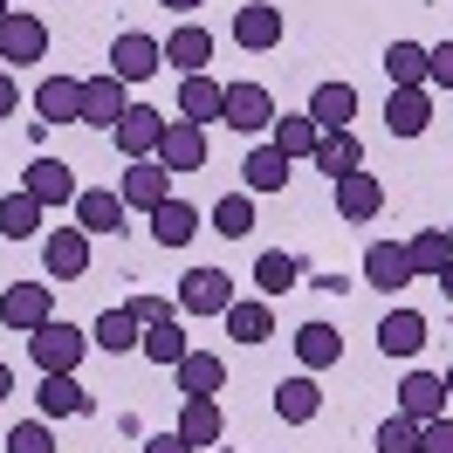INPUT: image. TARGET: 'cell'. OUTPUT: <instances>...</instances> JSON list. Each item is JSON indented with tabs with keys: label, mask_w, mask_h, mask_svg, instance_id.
Segmentation results:
<instances>
[{
	"label": "cell",
	"mask_w": 453,
	"mask_h": 453,
	"mask_svg": "<svg viewBox=\"0 0 453 453\" xmlns=\"http://www.w3.org/2000/svg\"><path fill=\"white\" fill-rule=\"evenodd\" d=\"M28 357L42 365V378H49V371H76V365L89 357V330H76V323L49 316V323L28 337Z\"/></svg>",
	"instance_id": "6da1fadb"
},
{
	"label": "cell",
	"mask_w": 453,
	"mask_h": 453,
	"mask_svg": "<svg viewBox=\"0 0 453 453\" xmlns=\"http://www.w3.org/2000/svg\"><path fill=\"white\" fill-rule=\"evenodd\" d=\"M42 56H49V21L7 7V14H0V69H28V62H42Z\"/></svg>",
	"instance_id": "7a4b0ae2"
},
{
	"label": "cell",
	"mask_w": 453,
	"mask_h": 453,
	"mask_svg": "<svg viewBox=\"0 0 453 453\" xmlns=\"http://www.w3.org/2000/svg\"><path fill=\"white\" fill-rule=\"evenodd\" d=\"M49 316H56V288L49 282H7L0 288V323H7L14 337H35Z\"/></svg>",
	"instance_id": "3957f363"
},
{
	"label": "cell",
	"mask_w": 453,
	"mask_h": 453,
	"mask_svg": "<svg viewBox=\"0 0 453 453\" xmlns=\"http://www.w3.org/2000/svg\"><path fill=\"white\" fill-rule=\"evenodd\" d=\"M158 69H165V42H158V35L124 28L111 42V76H117V83H151Z\"/></svg>",
	"instance_id": "277c9868"
},
{
	"label": "cell",
	"mask_w": 453,
	"mask_h": 453,
	"mask_svg": "<svg viewBox=\"0 0 453 453\" xmlns=\"http://www.w3.org/2000/svg\"><path fill=\"white\" fill-rule=\"evenodd\" d=\"M42 268H49V282H83L89 275V234L76 220L49 226V234H42Z\"/></svg>",
	"instance_id": "5b68a950"
},
{
	"label": "cell",
	"mask_w": 453,
	"mask_h": 453,
	"mask_svg": "<svg viewBox=\"0 0 453 453\" xmlns=\"http://www.w3.org/2000/svg\"><path fill=\"white\" fill-rule=\"evenodd\" d=\"M165 124H172V117H165V111H151V104H131V111L117 117L111 144L124 151V165H131V158H158V138H165Z\"/></svg>",
	"instance_id": "8992f818"
},
{
	"label": "cell",
	"mask_w": 453,
	"mask_h": 453,
	"mask_svg": "<svg viewBox=\"0 0 453 453\" xmlns=\"http://www.w3.org/2000/svg\"><path fill=\"white\" fill-rule=\"evenodd\" d=\"M226 303H234L226 268H186L179 275V310L186 316H226Z\"/></svg>",
	"instance_id": "52a82bcc"
},
{
	"label": "cell",
	"mask_w": 453,
	"mask_h": 453,
	"mask_svg": "<svg viewBox=\"0 0 453 453\" xmlns=\"http://www.w3.org/2000/svg\"><path fill=\"white\" fill-rule=\"evenodd\" d=\"M234 49H248V56H268V49H282V7H268V0H248V7H234Z\"/></svg>",
	"instance_id": "ba28073f"
},
{
	"label": "cell",
	"mask_w": 453,
	"mask_h": 453,
	"mask_svg": "<svg viewBox=\"0 0 453 453\" xmlns=\"http://www.w3.org/2000/svg\"><path fill=\"white\" fill-rule=\"evenodd\" d=\"M117 193H124V206L151 213V206H165V199H172V172L158 165V158H131V165L117 172Z\"/></svg>",
	"instance_id": "9c48e42d"
},
{
	"label": "cell",
	"mask_w": 453,
	"mask_h": 453,
	"mask_svg": "<svg viewBox=\"0 0 453 453\" xmlns=\"http://www.w3.org/2000/svg\"><path fill=\"white\" fill-rule=\"evenodd\" d=\"M124 111H131V83H117L111 69H104V76H83V124L89 131H117Z\"/></svg>",
	"instance_id": "30bf717a"
},
{
	"label": "cell",
	"mask_w": 453,
	"mask_h": 453,
	"mask_svg": "<svg viewBox=\"0 0 453 453\" xmlns=\"http://www.w3.org/2000/svg\"><path fill=\"white\" fill-rule=\"evenodd\" d=\"M220 124H226V131H268V124H275V96H268V83H226Z\"/></svg>",
	"instance_id": "8fae6325"
},
{
	"label": "cell",
	"mask_w": 453,
	"mask_h": 453,
	"mask_svg": "<svg viewBox=\"0 0 453 453\" xmlns=\"http://www.w3.org/2000/svg\"><path fill=\"white\" fill-rule=\"evenodd\" d=\"M124 213H131V206H124L117 186H83V193H76V226H83L89 241H96V234H124Z\"/></svg>",
	"instance_id": "7c38bea8"
},
{
	"label": "cell",
	"mask_w": 453,
	"mask_h": 453,
	"mask_svg": "<svg viewBox=\"0 0 453 453\" xmlns=\"http://www.w3.org/2000/svg\"><path fill=\"white\" fill-rule=\"evenodd\" d=\"M330 193H337V220H350V226H365V220L385 213V186H378L371 172H343Z\"/></svg>",
	"instance_id": "4fadbf2b"
},
{
	"label": "cell",
	"mask_w": 453,
	"mask_h": 453,
	"mask_svg": "<svg viewBox=\"0 0 453 453\" xmlns=\"http://www.w3.org/2000/svg\"><path fill=\"white\" fill-rule=\"evenodd\" d=\"M21 193H35L42 206H76V165H62V158H35L28 172H21Z\"/></svg>",
	"instance_id": "5bb4252c"
},
{
	"label": "cell",
	"mask_w": 453,
	"mask_h": 453,
	"mask_svg": "<svg viewBox=\"0 0 453 453\" xmlns=\"http://www.w3.org/2000/svg\"><path fill=\"white\" fill-rule=\"evenodd\" d=\"M392 412H405V419H419V426L440 419V412H447V378H440V371H405Z\"/></svg>",
	"instance_id": "9a60e30c"
},
{
	"label": "cell",
	"mask_w": 453,
	"mask_h": 453,
	"mask_svg": "<svg viewBox=\"0 0 453 453\" xmlns=\"http://www.w3.org/2000/svg\"><path fill=\"white\" fill-rule=\"evenodd\" d=\"M158 165H165V172H199V165H206V124L172 117L165 138H158Z\"/></svg>",
	"instance_id": "2e32d148"
},
{
	"label": "cell",
	"mask_w": 453,
	"mask_h": 453,
	"mask_svg": "<svg viewBox=\"0 0 453 453\" xmlns=\"http://www.w3.org/2000/svg\"><path fill=\"white\" fill-rule=\"evenodd\" d=\"M220 323H226V337H234V343H248V350L275 337V310H268V296H234Z\"/></svg>",
	"instance_id": "e0dca14e"
},
{
	"label": "cell",
	"mask_w": 453,
	"mask_h": 453,
	"mask_svg": "<svg viewBox=\"0 0 453 453\" xmlns=\"http://www.w3.org/2000/svg\"><path fill=\"white\" fill-rule=\"evenodd\" d=\"M35 117L42 124H83V83L76 76H42L35 83Z\"/></svg>",
	"instance_id": "ac0fdd59"
},
{
	"label": "cell",
	"mask_w": 453,
	"mask_h": 453,
	"mask_svg": "<svg viewBox=\"0 0 453 453\" xmlns=\"http://www.w3.org/2000/svg\"><path fill=\"white\" fill-rule=\"evenodd\" d=\"M303 111H310L316 131H350V117H357V89L330 76V83H316V89H310V104H303Z\"/></svg>",
	"instance_id": "d6986e66"
},
{
	"label": "cell",
	"mask_w": 453,
	"mask_h": 453,
	"mask_svg": "<svg viewBox=\"0 0 453 453\" xmlns=\"http://www.w3.org/2000/svg\"><path fill=\"white\" fill-rule=\"evenodd\" d=\"M378 350L398 357V365H412V357L426 350V316L419 310H385V323H378Z\"/></svg>",
	"instance_id": "ffe728a7"
},
{
	"label": "cell",
	"mask_w": 453,
	"mask_h": 453,
	"mask_svg": "<svg viewBox=\"0 0 453 453\" xmlns=\"http://www.w3.org/2000/svg\"><path fill=\"white\" fill-rule=\"evenodd\" d=\"M165 62L179 76H206V62H213V28H199V21H179L165 35Z\"/></svg>",
	"instance_id": "44dd1931"
},
{
	"label": "cell",
	"mask_w": 453,
	"mask_h": 453,
	"mask_svg": "<svg viewBox=\"0 0 453 453\" xmlns=\"http://www.w3.org/2000/svg\"><path fill=\"white\" fill-rule=\"evenodd\" d=\"M365 282L398 296V288H412V261H405V241H371L365 248Z\"/></svg>",
	"instance_id": "7402d4cb"
},
{
	"label": "cell",
	"mask_w": 453,
	"mask_h": 453,
	"mask_svg": "<svg viewBox=\"0 0 453 453\" xmlns=\"http://www.w3.org/2000/svg\"><path fill=\"white\" fill-rule=\"evenodd\" d=\"M316 412H323V385H316V371H296V378L275 385V419H282V426H310Z\"/></svg>",
	"instance_id": "603a6c76"
},
{
	"label": "cell",
	"mask_w": 453,
	"mask_h": 453,
	"mask_svg": "<svg viewBox=\"0 0 453 453\" xmlns=\"http://www.w3.org/2000/svg\"><path fill=\"white\" fill-rule=\"evenodd\" d=\"M35 405H42V419H76V412H89V392L76 371H49L35 385Z\"/></svg>",
	"instance_id": "cb8c5ba5"
},
{
	"label": "cell",
	"mask_w": 453,
	"mask_h": 453,
	"mask_svg": "<svg viewBox=\"0 0 453 453\" xmlns=\"http://www.w3.org/2000/svg\"><path fill=\"white\" fill-rule=\"evenodd\" d=\"M433 124V89H392L385 96V131L392 138H426Z\"/></svg>",
	"instance_id": "d4e9b609"
},
{
	"label": "cell",
	"mask_w": 453,
	"mask_h": 453,
	"mask_svg": "<svg viewBox=\"0 0 453 453\" xmlns=\"http://www.w3.org/2000/svg\"><path fill=\"white\" fill-rule=\"evenodd\" d=\"M310 165L337 186L343 172H365V144H357V131H323L316 138V151H310Z\"/></svg>",
	"instance_id": "484cf974"
},
{
	"label": "cell",
	"mask_w": 453,
	"mask_h": 453,
	"mask_svg": "<svg viewBox=\"0 0 453 453\" xmlns=\"http://www.w3.org/2000/svg\"><path fill=\"white\" fill-rule=\"evenodd\" d=\"M226 111V83H213V76H179V111L186 124H220Z\"/></svg>",
	"instance_id": "4316f807"
},
{
	"label": "cell",
	"mask_w": 453,
	"mask_h": 453,
	"mask_svg": "<svg viewBox=\"0 0 453 453\" xmlns=\"http://www.w3.org/2000/svg\"><path fill=\"white\" fill-rule=\"evenodd\" d=\"M288 343H296L303 371H330V365H343V337H337V323H323V316H316V323H303Z\"/></svg>",
	"instance_id": "83f0119b"
},
{
	"label": "cell",
	"mask_w": 453,
	"mask_h": 453,
	"mask_svg": "<svg viewBox=\"0 0 453 453\" xmlns=\"http://www.w3.org/2000/svg\"><path fill=\"white\" fill-rule=\"evenodd\" d=\"M172 378H179V392H186V398H220L226 365L213 357V350H186V357L172 365Z\"/></svg>",
	"instance_id": "f1b7e54d"
},
{
	"label": "cell",
	"mask_w": 453,
	"mask_h": 453,
	"mask_svg": "<svg viewBox=\"0 0 453 453\" xmlns=\"http://www.w3.org/2000/svg\"><path fill=\"white\" fill-rule=\"evenodd\" d=\"M144 220H151V241H158V248H186L199 234V206L193 199H165V206H151Z\"/></svg>",
	"instance_id": "f546056e"
},
{
	"label": "cell",
	"mask_w": 453,
	"mask_h": 453,
	"mask_svg": "<svg viewBox=\"0 0 453 453\" xmlns=\"http://www.w3.org/2000/svg\"><path fill=\"white\" fill-rule=\"evenodd\" d=\"M405 261H412V282H440V268L453 261L447 226H419V234L405 241Z\"/></svg>",
	"instance_id": "4dcf8cb0"
},
{
	"label": "cell",
	"mask_w": 453,
	"mask_h": 453,
	"mask_svg": "<svg viewBox=\"0 0 453 453\" xmlns=\"http://www.w3.org/2000/svg\"><path fill=\"white\" fill-rule=\"evenodd\" d=\"M89 343H96V350H111V357H124V350H138V343H144V323L117 303V310H104L96 323H89Z\"/></svg>",
	"instance_id": "1f68e13d"
},
{
	"label": "cell",
	"mask_w": 453,
	"mask_h": 453,
	"mask_svg": "<svg viewBox=\"0 0 453 453\" xmlns=\"http://www.w3.org/2000/svg\"><path fill=\"white\" fill-rule=\"evenodd\" d=\"M316 138H323V131L310 124V111H275V124H268V144L282 151L288 165H296V158H310Z\"/></svg>",
	"instance_id": "d6a6232c"
},
{
	"label": "cell",
	"mask_w": 453,
	"mask_h": 453,
	"mask_svg": "<svg viewBox=\"0 0 453 453\" xmlns=\"http://www.w3.org/2000/svg\"><path fill=\"white\" fill-rule=\"evenodd\" d=\"M172 433H179V440H186V447H213V440H220L226 433V419H220V405H213V398H186V405H179V426H172Z\"/></svg>",
	"instance_id": "836d02e7"
},
{
	"label": "cell",
	"mask_w": 453,
	"mask_h": 453,
	"mask_svg": "<svg viewBox=\"0 0 453 453\" xmlns=\"http://www.w3.org/2000/svg\"><path fill=\"white\" fill-rule=\"evenodd\" d=\"M42 213H49V206L35 193H21V186L0 193V241H35V234H42Z\"/></svg>",
	"instance_id": "e575fe53"
},
{
	"label": "cell",
	"mask_w": 453,
	"mask_h": 453,
	"mask_svg": "<svg viewBox=\"0 0 453 453\" xmlns=\"http://www.w3.org/2000/svg\"><path fill=\"white\" fill-rule=\"evenodd\" d=\"M241 186H248V193H282L288 186V158L275 151V144H255V151L241 158Z\"/></svg>",
	"instance_id": "d590c367"
},
{
	"label": "cell",
	"mask_w": 453,
	"mask_h": 453,
	"mask_svg": "<svg viewBox=\"0 0 453 453\" xmlns=\"http://www.w3.org/2000/svg\"><path fill=\"white\" fill-rule=\"evenodd\" d=\"M186 350H193V337H186V323H179V316L151 323V330H144V343H138V357H151V365H165V371L179 365Z\"/></svg>",
	"instance_id": "8d00e7d4"
},
{
	"label": "cell",
	"mask_w": 453,
	"mask_h": 453,
	"mask_svg": "<svg viewBox=\"0 0 453 453\" xmlns=\"http://www.w3.org/2000/svg\"><path fill=\"white\" fill-rule=\"evenodd\" d=\"M206 220H213V234H220V241H248V234H255V193H226Z\"/></svg>",
	"instance_id": "74e56055"
},
{
	"label": "cell",
	"mask_w": 453,
	"mask_h": 453,
	"mask_svg": "<svg viewBox=\"0 0 453 453\" xmlns=\"http://www.w3.org/2000/svg\"><path fill=\"white\" fill-rule=\"evenodd\" d=\"M385 76H392V89H426V42H392Z\"/></svg>",
	"instance_id": "f35d334b"
},
{
	"label": "cell",
	"mask_w": 453,
	"mask_h": 453,
	"mask_svg": "<svg viewBox=\"0 0 453 453\" xmlns=\"http://www.w3.org/2000/svg\"><path fill=\"white\" fill-rule=\"evenodd\" d=\"M296 275H303V261L282 255V248H268V255L255 261V288H261V296H282V288H296Z\"/></svg>",
	"instance_id": "ab89813d"
},
{
	"label": "cell",
	"mask_w": 453,
	"mask_h": 453,
	"mask_svg": "<svg viewBox=\"0 0 453 453\" xmlns=\"http://www.w3.org/2000/svg\"><path fill=\"white\" fill-rule=\"evenodd\" d=\"M371 447L378 453H419V419H405V412H392V419L371 433Z\"/></svg>",
	"instance_id": "60d3db41"
},
{
	"label": "cell",
	"mask_w": 453,
	"mask_h": 453,
	"mask_svg": "<svg viewBox=\"0 0 453 453\" xmlns=\"http://www.w3.org/2000/svg\"><path fill=\"white\" fill-rule=\"evenodd\" d=\"M7 453H56V433H49V419H21L14 433H7Z\"/></svg>",
	"instance_id": "b9f144b4"
},
{
	"label": "cell",
	"mask_w": 453,
	"mask_h": 453,
	"mask_svg": "<svg viewBox=\"0 0 453 453\" xmlns=\"http://www.w3.org/2000/svg\"><path fill=\"white\" fill-rule=\"evenodd\" d=\"M426 89H453V42L426 49Z\"/></svg>",
	"instance_id": "7bdbcfd3"
},
{
	"label": "cell",
	"mask_w": 453,
	"mask_h": 453,
	"mask_svg": "<svg viewBox=\"0 0 453 453\" xmlns=\"http://www.w3.org/2000/svg\"><path fill=\"white\" fill-rule=\"evenodd\" d=\"M419 453H453V419H447V412L419 426Z\"/></svg>",
	"instance_id": "ee69618b"
},
{
	"label": "cell",
	"mask_w": 453,
	"mask_h": 453,
	"mask_svg": "<svg viewBox=\"0 0 453 453\" xmlns=\"http://www.w3.org/2000/svg\"><path fill=\"white\" fill-rule=\"evenodd\" d=\"M124 310H131V316L144 323V330H151V323H165V316H172V303H165V296H131Z\"/></svg>",
	"instance_id": "f6af8a7d"
},
{
	"label": "cell",
	"mask_w": 453,
	"mask_h": 453,
	"mask_svg": "<svg viewBox=\"0 0 453 453\" xmlns=\"http://www.w3.org/2000/svg\"><path fill=\"white\" fill-rule=\"evenodd\" d=\"M21 111V83H14V69H0V124Z\"/></svg>",
	"instance_id": "bcb514c9"
},
{
	"label": "cell",
	"mask_w": 453,
	"mask_h": 453,
	"mask_svg": "<svg viewBox=\"0 0 453 453\" xmlns=\"http://www.w3.org/2000/svg\"><path fill=\"white\" fill-rule=\"evenodd\" d=\"M144 453H193V447H186L179 433H151V440H144Z\"/></svg>",
	"instance_id": "7dc6e473"
},
{
	"label": "cell",
	"mask_w": 453,
	"mask_h": 453,
	"mask_svg": "<svg viewBox=\"0 0 453 453\" xmlns=\"http://www.w3.org/2000/svg\"><path fill=\"white\" fill-rule=\"evenodd\" d=\"M158 7H172V14H199V7H213V0H158Z\"/></svg>",
	"instance_id": "c3c4849f"
},
{
	"label": "cell",
	"mask_w": 453,
	"mask_h": 453,
	"mask_svg": "<svg viewBox=\"0 0 453 453\" xmlns=\"http://www.w3.org/2000/svg\"><path fill=\"white\" fill-rule=\"evenodd\" d=\"M7 398H14V365L0 357V405H7Z\"/></svg>",
	"instance_id": "681fc988"
},
{
	"label": "cell",
	"mask_w": 453,
	"mask_h": 453,
	"mask_svg": "<svg viewBox=\"0 0 453 453\" xmlns=\"http://www.w3.org/2000/svg\"><path fill=\"white\" fill-rule=\"evenodd\" d=\"M440 288H447V303H453V261H447V268H440Z\"/></svg>",
	"instance_id": "f907efd6"
},
{
	"label": "cell",
	"mask_w": 453,
	"mask_h": 453,
	"mask_svg": "<svg viewBox=\"0 0 453 453\" xmlns=\"http://www.w3.org/2000/svg\"><path fill=\"white\" fill-rule=\"evenodd\" d=\"M440 378H447V398H453V365H447V371H440Z\"/></svg>",
	"instance_id": "816d5d0a"
},
{
	"label": "cell",
	"mask_w": 453,
	"mask_h": 453,
	"mask_svg": "<svg viewBox=\"0 0 453 453\" xmlns=\"http://www.w3.org/2000/svg\"><path fill=\"white\" fill-rule=\"evenodd\" d=\"M0 14H7V0H0Z\"/></svg>",
	"instance_id": "f5cc1de1"
},
{
	"label": "cell",
	"mask_w": 453,
	"mask_h": 453,
	"mask_svg": "<svg viewBox=\"0 0 453 453\" xmlns=\"http://www.w3.org/2000/svg\"><path fill=\"white\" fill-rule=\"evenodd\" d=\"M447 241H453V226H447Z\"/></svg>",
	"instance_id": "db71d44e"
}]
</instances>
